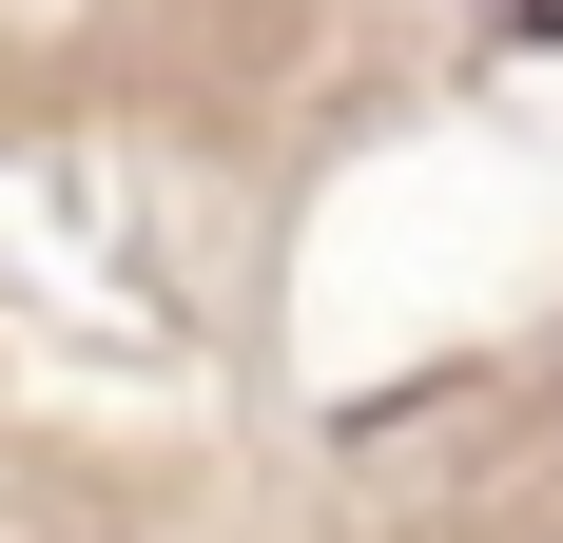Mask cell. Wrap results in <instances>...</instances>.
<instances>
[{"label": "cell", "instance_id": "obj_1", "mask_svg": "<svg viewBox=\"0 0 563 543\" xmlns=\"http://www.w3.org/2000/svg\"><path fill=\"white\" fill-rule=\"evenodd\" d=\"M525 20H544V40H563V0H525Z\"/></svg>", "mask_w": 563, "mask_h": 543}]
</instances>
